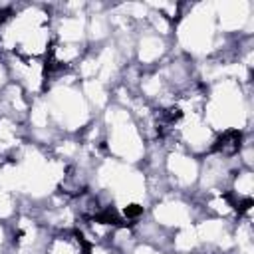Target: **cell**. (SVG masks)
<instances>
[{"instance_id": "obj_1", "label": "cell", "mask_w": 254, "mask_h": 254, "mask_svg": "<svg viewBox=\"0 0 254 254\" xmlns=\"http://www.w3.org/2000/svg\"><path fill=\"white\" fill-rule=\"evenodd\" d=\"M101 123L105 129L107 157H113L121 163H129V165L143 163V159L147 155V143H145L133 115L125 107L109 103L105 107Z\"/></svg>"}, {"instance_id": "obj_2", "label": "cell", "mask_w": 254, "mask_h": 254, "mask_svg": "<svg viewBox=\"0 0 254 254\" xmlns=\"http://www.w3.org/2000/svg\"><path fill=\"white\" fill-rule=\"evenodd\" d=\"M163 173H165L169 189L183 194L190 187H196L198 173H200V161L194 155L187 153L185 149L175 147L165 153Z\"/></svg>"}, {"instance_id": "obj_3", "label": "cell", "mask_w": 254, "mask_h": 254, "mask_svg": "<svg viewBox=\"0 0 254 254\" xmlns=\"http://www.w3.org/2000/svg\"><path fill=\"white\" fill-rule=\"evenodd\" d=\"M169 38H163L143 26V32L135 36L133 54L137 58V65L143 69H155L169 56Z\"/></svg>"}, {"instance_id": "obj_4", "label": "cell", "mask_w": 254, "mask_h": 254, "mask_svg": "<svg viewBox=\"0 0 254 254\" xmlns=\"http://www.w3.org/2000/svg\"><path fill=\"white\" fill-rule=\"evenodd\" d=\"M87 246L89 244L73 228V230L50 234L44 244V254H87Z\"/></svg>"}, {"instance_id": "obj_5", "label": "cell", "mask_w": 254, "mask_h": 254, "mask_svg": "<svg viewBox=\"0 0 254 254\" xmlns=\"http://www.w3.org/2000/svg\"><path fill=\"white\" fill-rule=\"evenodd\" d=\"M228 194L232 196V200L238 204V202H244V200H254V173L252 169H244V167H238L234 173H232V179H230V185H228Z\"/></svg>"}]
</instances>
